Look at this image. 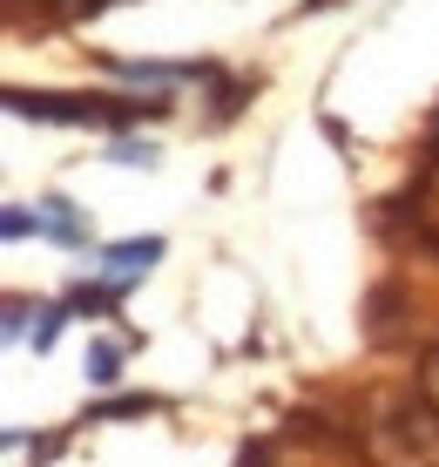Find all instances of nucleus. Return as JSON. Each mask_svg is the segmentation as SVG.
Here are the masks:
<instances>
[{
    "label": "nucleus",
    "mask_w": 439,
    "mask_h": 467,
    "mask_svg": "<svg viewBox=\"0 0 439 467\" xmlns=\"http://www.w3.org/2000/svg\"><path fill=\"white\" fill-rule=\"evenodd\" d=\"M156 257H162V237H142V244H108L102 265H108V278H116V285H128V278H142Z\"/></svg>",
    "instance_id": "obj_3"
},
{
    "label": "nucleus",
    "mask_w": 439,
    "mask_h": 467,
    "mask_svg": "<svg viewBox=\"0 0 439 467\" xmlns=\"http://www.w3.org/2000/svg\"><path fill=\"white\" fill-rule=\"evenodd\" d=\"M433 251H439V237H433Z\"/></svg>",
    "instance_id": "obj_9"
},
{
    "label": "nucleus",
    "mask_w": 439,
    "mask_h": 467,
    "mask_svg": "<svg viewBox=\"0 0 439 467\" xmlns=\"http://www.w3.org/2000/svg\"><path fill=\"white\" fill-rule=\"evenodd\" d=\"M7 109L27 122H128L136 109H102L88 95H47V88H7Z\"/></svg>",
    "instance_id": "obj_2"
},
{
    "label": "nucleus",
    "mask_w": 439,
    "mask_h": 467,
    "mask_svg": "<svg viewBox=\"0 0 439 467\" xmlns=\"http://www.w3.org/2000/svg\"><path fill=\"white\" fill-rule=\"evenodd\" d=\"M55 332H61V312H41V332H35V352L55 346Z\"/></svg>",
    "instance_id": "obj_7"
},
{
    "label": "nucleus",
    "mask_w": 439,
    "mask_h": 467,
    "mask_svg": "<svg viewBox=\"0 0 439 467\" xmlns=\"http://www.w3.org/2000/svg\"><path fill=\"white\" fill-rule=\"evenodd\" d=\"M419 393H426L433 407H439V346L426 352V366H419Z\"/></svg>",
    "instance_id": "obj_5"
},
{
    "label": "nucleus",
    "mask_w": 439,
    "mask_h": 467,
    "mask_svg": "<svg viewBox=\"0 0 439 467\" xmlns=\"http://www.w3.org/2000/svg\"><path fill=\"white\" fill-rule=\"evenodd\" d=\"M116 366H122V352H116V346H95V352H88V379H95V386L116 379Z\"/></svg>",
    "instance_id": "obj_4"
},
{
    "label": "nucleus",
    "mask_w": 439,
    "mask_h": 467,
    "mask_svg": "<svg viewBox=\"0 0 439 467\" xmlns=\"http://www.w3.org/2000/svg\"><path fill=\"white\" fill-rule=\"evenodd\" d=\"M365 454L379 467H439V407L433 400H393L372 413Z\"/></svg>",
    "instance_id": "obj_1"
},
{
    "label": "nucleus",
    "mask_w": 439,
    "mask_h": 467,
    "mask_svg": "<svg viewBox=\"0 0 439 467\" xmlns=\"http://www.w3.org/2000/svg\"><path fill=\"white\" fill-rule=\"evenodd\" d=\"M433 150H439V116H433Z\"/></svg>",
    "instance_id": "obj_8"
},
{
    "label": "nucleus",
    "mask_w": 439,
    "mask_h": 467,
    "mask_svg": "<svg viewBox=\"0 0 439 467\" xmlns=\"http://www.w3.org/2000/svg\"><path fill=\"white\" fill-rule=\"evenodd\" d=\"M27 223H35V231H41V217H27L21 203H7V217H0V231H7V237H27Z\"/></svg>",
    "instance_id": "obj_6"
}]
</instances>
